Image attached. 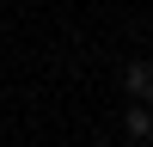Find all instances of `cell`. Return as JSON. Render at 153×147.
Segmentation results:
<instances>
[{
	"label": "cell",
	"instance_id": "obj_1",
	"mask_svg": "<svg viewBox=\"0 0 153 147\" xmlns=\"http://www.w3.org/2000/svg\"><path fill=\"white\" fill-rule=\"evenodd\" d=\"M123 86H129L135 104H153V61H129L123 68Z\"/></svg>",
	"mask_w": 153,
	"mask_h": 147
},
{
	"label": "cell",
	"instance_id": "obj_2",
	"mask_svg": "<svg viewBox=\"0 0 153 147\" xmlns=\"http://www.w3.org/2000/svg\"><path fill=\"white\" fill-rule=\"evenodd\" d=\"M123 129H129V141H147V129H153V104H129Z\"/></svg>",
	"mask_w": 153,
	"mask_h": 147
},
{
	"label": "cell",
	"instance_id": "obj_3",
	"mask_svg": "<svg viewBox=\"0 0 153 147\" xmlns=\"http://www.w3.org/2000/svg\"><path fill=\"white\" fill-rule=\"evenodd\" d=\"M147 141H153V129H147Z\"/></svg>",
	"mask_w": 153,
	"mask_h": 147
}]
</instances>
